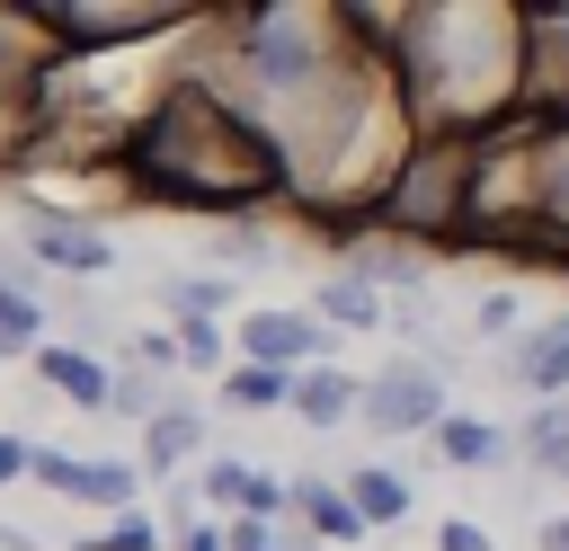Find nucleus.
<instances>
[{
    "mask_svg": "<svg viewBox=\"0 0 569 551\" xmlns=\"http://www.w3.org/2000/svg\"><path fill=\"white\" fill-rule=\"evenodd\" d=\"M507 373H516V382H525V391H533V400H551V391H560V382H569V320H551V329H542V338H525V347H516V364H507Z\"/></svg>",
    "mask_w": 569,
    "mask_h": 551,
    "instance_id": "nucleus-12",
    "label": "nucleus"
},
{
    "mask_svg": "<svg viewBox=\"0 0 569 551\" xmlns=\"http://www.w3.org/2000/svg\"><path fill=\"white\" fill-rule=\"evenodd\" d=\"M27 471H36V444H27V435H0V489L27 480Z\"/></svg>",
    "mask_w": 569,
    "mask_h": 551,
    "instance_id": "nucleus-24",
    "label": "nucleus"
},
{
    "mask_svg": "<svg viewBox=\"0 0 569 551\" xmlns=\"http://www.w3.org/2000/svg\"><path fill=\"white\" fill-rule=\"evenodd\" d=\"M293 515H302L311 542H320V533H329V542H356V533H365V515H356L347 489H329V480H293Z\"/></svg>",
    "mask_w": 569,
    "mask_h": 551,
    "instance_id": "nucleus-11",
    "label": "nucleus"
},
{
    "mask_svg": "<svg viewBox=\"0 0 569 551\" xmlns=\"http://www.w3.org/2000/svg\"><path fill=\"white\" fill-rule=\"evenodd\" d=\"M133 178H142V196L240 213V204H258V196L284 187V151L240 107H222L204 89H169L142 116V133H133Z\"/></svg>",
    "mask_w": 569,
    "mask_h": 551,
    "instance_id": "nucleus-1",
    "label": "nucleus"
},
{
    "mask_svg": "<svg viewBox=\"0 0 569 551\" xmlns=\"http://www.w3.org/2000/svg\"><path fill=\"white\" fill-rule=\"evenodd\" d=\"M338 329H320V311H249L240 320V364H276V373H311L329 364Z\"/></svg>",
    "mask_w": 569,
    "mask_h": 551,
    "instance_id": "nucleus-4",
    "label": "nucleus"
},
{
    "mask_svg": "<svg viewBox=\"0 0 569 551\" xmlns=\"http://www.w3.org/2000/svg\"><path fill=\"white\" fill-rule=\"evenodd\" d=\"M436 444H445V462H453V471H489V462L507 453V435H498L489 418H445V427H436Z\"/></svg>",
    "mask_w": 569,
    "mask_h": 551,
    "instance_id": "nucleus-16",
    "label": "nucleus"
},
{
    "mask_svg": "<svg viewBox=\"0 0 569 551\" xmlns=\"http://www.w3.org/2000/svg\"><path fill=\"white\" fill-rule=\"evenodd\" d=\"M36 489L71 498V507H107V515H133L142 498V471L133 462H107V453H62V444H36Z\"/></svg>",
    "mask_w": 569,
    "mask_h": 551,
    "instance_id": "nucleus-3",
    "label": "nucleus"
},
{
    "mask_svg": "<svg viewBox=\"0 0 569 551\" xmlns=\"http://www.w3.org/2000/svg\"><path fill=\"white\" fill-rule=\"evenodd\" d=\"M436 551H498V542H489V524H471V515H445V524H436Z\"/></svg>",
    "mask_w": 569,
    "mask_h": 551,
    "instance_id": "nucleus-23",
    "label": "nucleus"
},
{
    "mask_svg": "<svg viewBox=\"0 0 569 551\" xmlns=\"http://www.w3.org/2000/svg\"><path fill=\"white\" fill-rule=\"evenodd\" d=\"M36 347H44L36 284H9V276H0V355H27V364H36Z\"/></svg>",
    "mask_w": 569,
    "mask_h": 551,
    "instance_id": "nucleus-15",
    "label": "nucleus"
},
{
    "mask_svg": "<svg viewBox=\"0 0 569 551\" xmlns=\"http://www.w3.org/2000/svg\"><path fill=\"white\" fill-rule=\"evenodd\" d=\"M187 9H89V0H53V9H36V27L44 36H62L53 53H107L116 36H160V27H178Z\"/></svg>",
    "mask_w": 569,
    "mask_h": 551,
    "instance_id": "nucleus-5",
    "label": "nucleus"
},
{
    "mask_svg": "<svg viewBox=\"0 0 569 551\" xmlns=\"http://www.w3.org/2000/svg\"><path fill=\"white\" fill-rule=\"evenodd\" d=\"M178 551H231V533H222V524H187V533H178Z\"/></svg>",
    "mask_w": 569,
    "mask_h": 551,
    "instance_id": "nucleus-26",
    "label": "nucleus"
},
{
    "mask_svg": "<svg viewBox=\"0 0 569 551\" xmlns=\"http://www.w3.org/2000/svg\"><path fill=\"white\" fill-rule=\"evenodd\" d=\"M9 116H18V98H0V142H9Z\"/></svg>",
    "mask_w": 569,
    "mask_h": 551,
    "instance_id": "nucleus-29",
    "label": "nucleus"
},
{
    "mask_svg": "<svg viewBox=\"0 0 569 551\" xmlns=\"http://www.w3.org/2000/svg\"><path fill=\"white\" fill-rule=\"evenodd\" d=\"M36 373H44V391H62L71 409H107V400H116V373H107L98 355H80V347H53V338H44V347H36Z\"/></svg>",
    "mask_w": 569,
    "mask_h": 551,
    "instance_id": "nucleus-8",
    "label": "nucleus"
},
{
    "mask_svg": "<svg viewBox=\"0 0 569 551\" xmlns=\"http://www.w3.org/2000/svg\"><path fill=\"white\" fill-rule=\"evenodd\" d=\"M222 355H231V347H222L213 320H178V364H187V373H231Z\"/></svg>",
    "mask_w": 569,
    "mask_h": 551,
    "instance_id": "nucleus-20",
    "label": "nucleus"
},
{
    "mask_svg": "<svg viewBox=\"0 0 569 551\" xmlns=\"http://www.w3.org/2000/svg\"><path fill=\"white\" fill-rule=\"evenodd\" d=\"M373 435H436L453 409H445V382L418 364V355H400V364H382L373 382H365V409H356Z\"/></svg>",
    "mask_w": 569,
    "mask_h": 551,
    "instance_id": "nucleus-2",
    "label": "nucleus"
},
{
    "mask_svg": "<svg viewBox=\"0 0 569 551\" xmlns=\"http://www.w3.org/2000/svg\"><path fill=\"white\" fill-rule=\"evenodd\" d=\"M347 507H356L365 524H400V515H409V480H391L382 462H356V471H347Z\"/></svg>",
    "mask_w": 569,
    "mask_h": 551,
    "instance_id": "nucleus-13",
    "label": "nucleus"
},
{
    "mask_svg": "<svg viewBox=\"0 0 569 551\" xmlns=\"http://www.w3.org/2000/svg\"><path fill=\"white\" fill-rule=\"evenodd\" d=\"M525 453H533L551 480H569V391H560V400H542V409L525 418Z\"/></svg>",
    "mask_w": 569,
    "mask_h": 551,
    "instance_id": "nucleus-17",
    "label": "nucleus"
},
{
    "mask_svg": "<svg viewBox=\"0 0 569 551\" xmlns=\"http://www.w3.org/2000/svg\"><path fill=\"white\" fill-rule=\"evenodd\" d=\"M356 409H365V382H356L347 364H311V373H293V418H302V427L329 435V427H347Z\"/></svg>",
    "mask_w": 569,
    "mask_h": 551,
    "instance_id": "nucleus-7",
    "label": "nucleus"
},
{
    "mask_svg": "<svg viewBox=\"0 0 569 551\" xmlns=\"http://www.w3.org/2000/svg\"><path fill=\"white\" fill-rule=\"evenodd\" d=\"M187 453H204V418L169 400V409H160V418L142 427V471H178Z\"/></svg>",
    "mask_w": 569,
    "mask_h": 551,
    "instance_id": "nucleus-10",
    "label": "nucleus"
},
{
    "mask_svg": "<svg viewBox=\"0 0 569 551\" xmlns=\"http://www.w3.org/2000/svg\"><path fill=\"white\" fill-rule=\"evenodd\" d=\"M542 551H569V515H551V524H542Z\"/></svg>",
    "mask_w": 569,
    "mask_h": 551,
    "instance_id": "nucleus-28",
    "label": "nucleus"
},
{
    "mask_svg": "<svg viewBox=\"0 0 569 551\" xmlns=\"http://www.w3.org/2000/svg\"><path fill=\"white\" fill-rule=\"evenodd\" d=\"M222 409H293V373H276V364H231L222 373Z\"/></svg>",
    "mask_w": 569,
    "mask_h": 551,
    "instance_id": "nucleus-14",
    "label": "nucleus"
},
{
    "mask_svg": "<svg viewBox=\"0 0 569 551\" xmlns=\"http://www.w3.org/2000/svg\"><path fill=\"white\" fill-rule=\"evenodd\" d=\"M222 533H231V551H284V542H276V533H267V524H258V515H231V524H222Z\"/></svg>",
    "mask_w": 569,
    "mask_h": 551,
    "instance_id": "nucleus-25",
    "label": "nucleus"
},
{
    "mask_svg": "<svg viewBox=\"0 0 569 551\" xmlns=\"http://www.w3.org/2000/svg\"><path fill=\"white\" fill-rule=\"evenodd\" d=\"M27 249L53 267V276H107L116 267V240L98 222H71V213H36L27 222Z\"/></svg>",
    "mask_w": 569,
    "mask_h": 551,
    "instance_id": "nucleus-6",
    "label": "nucleus"
},
{
    "mask_svg": "<svg viewBox=\"0 0 569 551\" xmlns=\"http://www.w3.org/2000/svg\"><path fill=\"white\" fill-rule=\"evenodd\" d=\"M311 311H320V320H338V329H373V320H382V284H373V276H356V267H347V276H320Z\"/></svg>",
    "mask_w": 569,
    "mask_h": 551,
    "instance_id": "nucleus-9",
    "label": "nucleus"
},
{
    "mask_svg": "<svg viewBox=\"0 0 569 551\" xmlns=\"http://www.w3.org/2000/svg\"><path fill=\"white\" fill-rule=\"evenodd\" d=\"M507 320H516V302H507V293H489V302H480V338H498Z\"/></svg>",
    "mask_w": 569,
    "mask_h": 551,
    "instance_id": "nucleus-27",
    "label": "nucleus"
},
{
    "mask_svg": "<svg viewBox=\"0 0 569 551\" xmlns=\"http://www.w3.org/2000/svg\"><path fill=\"white\" fill-rule=\"evenodd\" d=\"M107 409H116V418H142V427H151V418H160L169 400H160V382H151L142 364H133V373H116V400H107Z\"/></svg>",
    "mask_w": 569,
    "mask_h": 551,
    "instance_id": "nucleus-22",
    "label": "nucleus"
},
{
    "mask_svg": "<svg viewBox=\"0 0 569 551\" xmlns=\"http://www.w3.org/2000/svg\"><path fill=\"white\" fill-rule=\"evenodd\" d=\"M249 480H258V471H249V462H231V453H213V462H204V498H213V507H231V515H249Z\"/></svg>",
    "mask_w": 569,
    "mask_h": 551,
    "instance_id": "nucleus-21",
    "label": "nucleus"
},
{
    "mask_svg": "<svg viewBox=\"0 0 569 551\" xmlns=\"http://www.w3.org/2000/svg\"><path fill=\"white\" fill-rule=\"evenodd\" d=\"M80 551H169V542H160V515H151V507H133V515H107V533H98V542H80Z\"/></svg>",
    "mask_w": 569,
    "mask_h": 551,
    "instance_id": "nucleus-19",
    "label": "nucleus"
},
{
    "mask_svg": "<svg viewBox=\"0 0 569 551\" xmlns=\"http://www.w3.org/2000/svg\"><path fill=\"white\" fill-rule=\"evenodd\" d=\"M160 302H169L178 320H213V311L231 302V276H169V284H160Z\"/></svg>",
    "mask_w": 569,
    "mask_h": 551,
    "instance_id": "nucleus-18",
    "label": "nucleus"
}]
</instances>
